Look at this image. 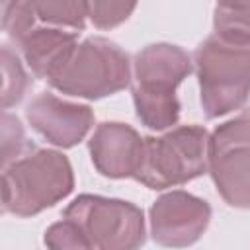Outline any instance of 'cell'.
<instances>
[{"label":"cell","mask_w":250,"mask_h":250,"mask_svg":"<svg viewBox=\"0 0 250 250\" xmlns=\"http://www.w3.org/2000/svg\"><path fill=\"white\" fill-rule=\"evenodd\" d=\"M191 70V57L172 43H150L135 55L131 94L137 119L145 127L166 131L180 121L176 88Z\"/></svg>","instance_id":"6da1fadb"},{"label":"cell","mask_w":250,"mask_h":250,"mask_svg":"<svg viewBox=\"0 0 250 250\" xmlns=\"http://www.w3.org/2000/svg\"><path fill=\"white\" fill-rule=\"evenodd\" d=\"M199 102L207 119L240 109L250 96V41L211 33L193 53Z\"/></svg>","instance_id":"7a4b0ae2"},{"label":"cell","mask_w":250,"mask_h":250,"mask_svg":"<svg viewBox=\"0 0 250 250\" xmlns=\"http://www.w3.org/2000/svg\"><path fill=\"white\" fill-rule=\"evenodd\" d=\"M74 189L70 160L53 148H33L2 168V211L16 217H33Z\"/></svg>","instance_id":"3957f363"},{"label":"cell","mask_w":250,"mask_h":250,"mask_svg":"<svg viewBox=\"0 0 250 250\" xmlns=\"http://www.w3.org/2000/svg\"><path fill=\"white\" fill-rule=\"evenodd\" d=\"M209 172V133L201 125H182L162 137H145L135 180L162 191Z\"/></svg>","instance_id":"277c9868"},{"label":"cell","mask_w":250,"mask_h":250,"mask_svg":"<svg viewBox=\"0 0 250 250\" xmlns=\"http://www.w3.org/2000/svg\"><path fill=\"white\" fill-rule=\"evenodd\" d=\"M131 72V59L117 43L105 37H88L78 43L49 84L70 98L102 100L125 90L133 80Z\"/></svg>","instance_id":"5b68a950"},{"label":"cell","mask_w":250,"mask_h":250,"mask_svg":"<svg viewBox=\"0 0 250 250\" xmlns=\"http://www.w3.org/2000/svg\"><path fill=\"white\" fill-rule=\"evenodd\" d=\"M62 217L74 221L96 250H135L146 240L143 209L125 199L82 193L64 207Z\"/></svg>","instance_id":"8992f818"},{"label":"cell","mask_w":250,"mask_h":250,"mask_svg":"<svg viewBox=\"0 0 250 250\" xmlns=\"http://www.w3.org/2000/svg\"><path fill=\"white\" fill-rule=\"evenodd\" d=\"M152 240L160 246L184 248L195 244L211 223V205L184 189L156 197L148 211Z\"/></svg>","instance_id":"52a82bcc"},{"label":"cell","mask_w":250,"mask_h":250,"mask_svg":"<svg viewBox=\"0 0 250 250\" xmlns=\"http://www.w3.org/2000/svg\"><path fill=\"white\" fill-rule=\"evenodd\" d=\"M25 119L53 146L72 148L92 129L94 111L86 104H74L51 92H41L27 104Z\"/></svg>","instance_id":"ba28073f"},{"label":"cell","mask_w":250,"mask_h":250,"mask_svg":"<svg viewBox=\"0 0 250 250\" xmlns=\"http://www.w3.org/2000/svg\"><path fill=\"white\" fill-rule=\"evenodd\" d=\"M143 139L145 137H141L127 123H100L88 141V150L94 168L102 176L111 180L133 178L141 162Z\"/></svg>","instance_id":"9c48e42d"},{"label":"cell","mask_w":250,"mask_h":250,"mask_svg":"<svg viewBox=\"0 0 250 250\" xmlns=\"http://www.w3.org/2000/svg\"><path fill=\"white\" fill-rule=\"evenodd\" d=\"M18 45L31 74L49 82L78 47V31L37 23L18 41Z\"/></svg>","instance_id":"30bf717a"},{"label":"cell","mask_w":250,"mask_h":250,"mask_svg":"<svg viewBox=\"0 0 250 250\" xmlns=\"http://www.w3.org/2000/svg\"><path fill=\"white\" fill-rule=\"evenodd\" d=\"M209 174L225 203L236 209H250V145L211 150Z\"/></svg>","instance_id":"8fae6325"},{"label":"cell","mask_w":250,"mask_h":250,"mask_svg":"<svg viewBox=\"0 0 250 250\" xmlns=\"http://www.w3.org/2000/svg\"><path fill=\"white\" fill-rule=\"evenodd\" d=\"M31 10L39 23L82 31L86 27L88 0H29Z\"/></svg>","instance_id":"7c38bea8"},{"label":"cell","mask_w":250,"mask_h":250,"mask_svg":"<svg viewBox=\"0 0 250 250\" xmlns=\"http://www.w3.org/2000/svg\"><path fill=\"white\" fill-rule=\"evenodd\" d=\"M31 86V78L23 68L21 59L12 47H2V109L18 105Z\"/></svg>","instance_id":"4fadbf2b"},{"label":"cell","mask_w":250,"mask_h":250,"mask_svg":"<svg viewBox=\"0 0 250 250\" xmlns=\"http://www.w3.org/2000/svg\"><path fill=\"white\" fill-rule=\"evenodd\" d=\"M137 8V0H88L90 21L98 29H113L125 23Z\"/></svg>","instance_id":"5bb4252c"},{"label":"cell","mask_w":250,"mask_h":250,"mask_svg":"<svg viewBox=\"0 0 250 250\" xmlns=\"http://www.w3.org/2000/svg\"><path fill=\"white\" fill-rule=\"evenodd\" d=\"M33 150V143L25 137L21 121L4 109L2 113V168Z\"/></svg>","instance_id":"9a60e30c"},{"label":"cell","mask_w":250,"mask_h":250,"mask_svg":"<svg viewBox=\"0 0 250 250\" xmlns=\"http://www.w3.org/2000/svg\"><path fill=\"white\" fill-rule=\"evenodd\" d=\"M43 242L53 250H90V244L80 227L66 217H62L59 223H53L45 230Z\"/></svg>","instance_id":"2e32d148"},{"label":"cell","mask_w":250,"mask_h":250,"mask_svg":"<svg viewBox=\"0 0 250 250\" xmlns=\"http://www.w3.org/2000/svg\"><path fill=\"white\" fill-rule=\"evenodd\" d=\"M234 145H250V113L229 119L209 135V152Z\"/></svg>","instance_id":"e0dca14e"},{"label":"cell","mask_w":250,"mask_h":250,"mask_svg":"<svg viewBox=\"0 0 250 250\" xmlns=\"http://www.w3.org/2000/svg\"><path fill=\"white\" fill-rule=\"evenodd\" d=\"M27 0H2V23L8 21Z\"/></svg>","instance_id":"ac0fdd59"},{"label":"cell","mask_w":250,"mask_h":250,"mask_svg":"<svg viewBox=\"0 0 250 250\" xmlns=\"http://www.w3.org/2000/svg\"><path fill=\"white\" fill-rule=\"evenodd\" d=\"M217 6L229 10H250V0H217Z\"/></svg>","instance_id":"d6986e66"}]
</instances>
